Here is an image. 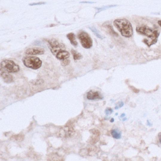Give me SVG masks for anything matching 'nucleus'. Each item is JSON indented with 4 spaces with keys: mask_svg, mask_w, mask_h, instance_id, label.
<instances>
[{
    "mask_svg": "<svg viewBox=\"0 0 161 161\" xmlns=\"http://www.w3.org/2000/svg\"><path fill=\"white\" fill-rule=\"evenodd\" d=\"M113 24L124 37L129 38L132 37L133 34V28L131 23L127 19H115L113 21Z\"/></svg>",
    "mask_w": 161,
    "mask_h": 161,
    "instance_id": "nucleus-1",
    "label": "nucleus"
},
{
    "mask_svg": "<svg viewBox=\"0 0 161 161\" xmlns=\"http://www.w3.org/2000/svg\"><path fill=\"white\" fill-rule=\"evenodd\" d=\"M136 31L139 34L144 35L151 39V45L157 42L159 33L157 30H154L147 26L137 27Z\"/></svg>",
    "mask_w": 161,
    "mask_h": 161,
    "instance_id": "nucleus-2",
    "label": "nucleus"
},
{
    "mask_svg": "<svg viewBox=\"0 0 161 161\" xmlns=\"http://www.w3.org/2000/svg\"><path fill=\"white\" fill-rule=\"evenodd\" d=\"M24 64L27 67L37 69L41 67L42 62L39 58L34 56H27L23 59Z\"/></svg>",
    "mask_w": 161,
    "mask_h": 161,
    "instance_id": "nucleus-3",
    "label": "nucleus"
},
{
    "mask_svg": "<svg viewBox=\"0 0 161 161\" xmlns=\"http://www.w3.org/2000/svg\"><path fill=\"white\" fill-rule=\"evenodd\" d=\"M1 69L9 73L18 72H19V67L13 60H2L1 63Z\"/></svg>",
    "mask_w": 161,
    "mask_h": 161,
    "instance_id": "nucleus-4",
    "label": "nucleus"
},
{
    "mask_svg": "<svg viewBox=\"0 0 161 161\" xmlns=\"http://www.w3.org/2000/svg\"><path fill=\"white\" fill-rule=\"evenodd\" d=\"M82 46L86 49H89L93 46V40L89 34L84 31H82L78 35Z\"/></svg>",
    "mask_w": 161,
    "mask_h": 161,
    "instance_id": "nucleus-5",
    "label": "nucleus"
},
{
    "mask_svg": "<svg viewBox=\"0 0 161 161\" xmlns=\"http://www.w3.org/2000/svg\"><path fill=\"white\" fill-rule=\"evenodd\" d=\"M48 42L49 44V47L51 51L55 56L60 51L65 50L64 45L59 43L56 39H52L50 40Z\"/></svg>",
    "mask_w": 161,
    "mask_h": 161,
    "instance_id": "nucleus-6",
    "label": "nucleus"
},
{
    "mask_svg": "<svg viewBox=\"0 0 161 161\" xmlns=\"http://www.w3.org/2000/svg\"><path fill=\"white\" fill-rule=\"evenodd\" d=\"M25 53L28 55H41L45 53V50L40 47H33L26 50Z\"/></svg>",
    "mask_w": 161,
    "mask_h": 161,
    "instance_id": "nucleus-7",
    "label": "nucleus"
},
{
    "mask_svg": "<svg viewBox=\"0 0 161 161\" xmlns=\"http://www.w3.org/2000/svg\"><path fill=\"white\" fill-rule=\"evenodd\" d=\"M86 98L89 100H100L103 98V96L99 92L93 90L90 91L87 93Z\"/></svg>",
    "mask_w": 161,
    "mask_h": 161,
    "instance_id": "nucleus-8",
    "label": "nucleus"
},
{
    "mask_svg": "<svg viewBox=\"0 0 161 161\" xmlns=\"http://www.w3.org/2000/svg\"><path fill=\"white\" fill-rule=\"evenodd\" d=\"M90 131L92 133V135L89 139V143L90 144L94 145L97 143L99 139L100 132L98 130L95 129L91 130Z\"/></svg>",
    "mask_w": 161,
    "mask_h": 161,
    "instance_id": "nucleus-9",
    "label": "nucleus"
},
{
    "mask_svg": "<svg viewBox=\"0 0 161 161\" xmlns=\"http://www.w3.org/2000/svg\"><path fill=\"white\" fill-rule=\"evenodd\" d=\"M1 76L6 83H10L13 80L12 75L9 74L8 72L2 71L1 69Z\"/></svg>",
    "mask_w": 161,
    "mask_h": 161,
    "instance_id": "nucleus-10",
    "label": "nucleus"
},
{
    "mask_svg": "<svg viewBox=\"0 0 161 161\" xmlns=\"http://www.w3.org/2000/svg\"><path fill=\"white\" fill-rule=\"evenodd\" d=\"M73 131V130L72 128V129L68 126L64 127L60 130V136H61L62 137L66 138L69 135H71L72 134Z\"/></svg>",
    "mask_w": 161,
    "mask_h": 161,
    "instance_id": "nucleus-11",
    "label": "nucleus"
},
{
    "mask_svg": "<svg viewBox=\"0 0 161 161\" xmlns=\"http://www.w3.org/2000/svg\"><path fill=\"white\" fill-rule=\"evenodd\" d=\"M69 56H70L69 53L65 50L60 51L56 55V57L58 59L62 60L67 59L69 58Z\"/></svg>",
    "mask_w": 161,
    "mask_h": 161,
    "instance_id": "nucleus-12",
    "label": "nucleus"
},
{
    "mask_svg": "<svg viewBox=\"0 0 161 161\" xmlns=\"http://www.w3.org/2000/svg\"><path fill=\"white\" fill-rule=\"evenodd\" d=\"M67 37L71 42V44L73 46H76L78 45V42L76 40V37L75 34L73 33H70L69 34L67 35Z\"/></svg>",
    "mask_w": 161,
    "mask_h": 161,
    "instance_id": "nucleus-13",
    "label": "nucleus"
},
{
    "mask_svg": "<svg viewBox=\"0 0 161 161\" xmlns=\"http://www.w3.org/2000/svg\"><path fill=\"white\" fill-rule=\"evenodd\" d=\"M89 28L91 30V31L93 32V33L95 34V35L96 36V37L101 39H103L104 38V36H103V35H101V33L99 32L98 29L95 28V27H89Z\"/></svg>",
    "mask_w": 161,
    "mask_h": 161,
    "instance_id": "nucleus-14",
    "label": "nucleus"
},
{
    "mask_svg": "<svg viewBox=\"0 0 161 161\" xmlns=\"http://www.w3.org/2000/svg\"><path fill=\"white\" fill-rule=\"evenodd\" d=\"M71 51H72L74 60H78L82 58V57H83L82 55L80 53H78L76 51L72 49Z\"/></svg>",
    "mask_w": 161,
    "mask_h": 161,
    "instance_id": "nucleus-15",
    "label": "nucleus"
},
{
    "mask_svg": "<svg viewBox=\"0 0 161 161\" xmlns=\"http://www.w3.org/2000/svg\"><path fill=\"white\" fill-rule=\"evenodd\" d=\"M111 134L114 139H118L121 137V134L116 130H111Z\"/></svg>",
    "mask_w": 161,
    "mask_h": 161,
    "instance_id": "nucleus-16",
    "label": "nucleus"
},
{
    "mask_svg": "<svg viewBox=\"0 0 161 161\" xmlns=\"http://www.w3.org/2000/svg\"><path fill=\"white\" fill-rule=\"evenodd\" d=\"M117 6V5H107L105 6H103V7H101V8H95V9L97 10V13H96L95 15H96V14H98V13H99L100 12L103 11V10H105L106 9H109V8L116 7Z\"/></svg>",
    "mask_w": 161,
    "mask_h": 161,
    "instance_id": "nucleus-17",
    "label": "nucleus"
},
{
    "mask_svg": "<svg viewBox=\"0 0 161 161\" xmlns=\"http://www.w3.org/2000/svg\"><path fill=\"white\" fill-rule=\"evenodd\" d=\"M105 27L106 28H107V30H108L111 33V34H112V35H115V34H117L116 33V32H115L114 31L113 28H112V26H110V25H106V26H105Z\"/></svg>",
    "mask_w": 161,
    "mask_h": 161,
    "instance_id": "nucleus-18",
    "label": "nucleus"
},
{
    "mask_svg": "<svg viewBox=\"0 0 161 161\" xmlns=\"http://www.w3.org/2000/svg\"><path fill=\"white\" fill-rule=\"evenodd\" d=\"M123 105H124V103L122 101H120L117 104H116V106L115 107V109L116 110H118V109L121 108L123 107Z\"/></svg>",
    "mask_w": 161,
    "mask_h": 161,
    "instance_id": "nucleus-19",
    "label": "nucleus"
},
{
    "mask_svg": "<svg viewBox=\"0 0 161 161\" xmlns=\"http://www.w3.org/2000/svg\"><path fill=\"white\" fill-rule=\"evenodd\" d=\"M113 110L111 108H107L105 110V114L107 116H108L109 115L112 114L113 113Z\"/></svg>",
    "mask_w": 161,
    "mask_h": 161,
    "instance_id": "nucleus-20",
    "label": "nucleus"
},
{
    "mask_svg": "<svg viewBox=\"0 0 161 161\" xmlns=\"http://www.w3.org/2000/svg\"><path fill=\"white\" fill-rule=\"evenodd\" d=\"M45 4V2H35V3H32V4H29L30 6H34V5H42Z\"/></svg>",
    "mask_w": 161,
    "mask_h": 161,
    "instance_id": "nucleus-21",
    "label": "nucleus"
},
{
    "mask_svg": "<svg viewBox=\"0 0 161 161\" xmlns=\"http://www.w3.org/2000/svg\"><path fill=\"white\" fill-rule=\"evenodd\" d=\"M69 62H70L69 60H68L67 59L64 60H63V62H62V64L63 66H66V65H68Z\"/></svg>",
    "mask_w": 161,
    "mask_h": 161,
    "instance_id": "nucleus-22",
    "label": "nucleus"
},
{
    "mask_svg": "<svg viewBox=\"0 0 161 161\" xmlns=\"http://www.w3.org/2000/svg\"><path fill=\"white\" fill-rule=\"evenodd\" d=\"M80 3H81V4H94L95 2H92V1H81Z\"/></svg>",
    "mask_w": 161,
    "mask_h": 161,
    "instance_id": "nucleus-23",
    "label": "nucleus"
},
{
    "mask_svg": "<svg viewBox=\"0 0 161 161\" xmlns=\"http://www.w3.org/2000/svg\"><path fill=\"white\" fill-rule=\"evenodd\" d=\"M158 139H159V142H160V143L161 144V132L158 134Z\"/></svg>",
    "mask_w": 161,
    "mask_h": 161,
    "instance_id": "nucleus-24",
    "label": "nucleus"
},
{
    "mask_svg": "<svg viewBox=\"0 0 161 161\" xmlns=\"http://www.w3.org/2000/svg\"><path fill=\"white\" fill-rule=\"evenodd\" d=\"M147 125L150 127H152L153 125L152 124H151V123L149 122V121L148 120H147Z\"/></svg>",
    "mask_w": 161,
    "mask_h": 161,
    "instance_id": "nucleus-25",
    "label": "nucleus"
},
{
    "mask_svg": "<svg viewBox=\"0 0 161 161\" xmlns=\"http://www.w3.org/2000/svg\"><path fill=\"white\" fill-rule=\"evenodd\" d=\"M126 115L125 113H122V114H121V116H120V117L121 118H123L125 117Z\"/></svg>",
    "mask_w": 161,
    "mask_h": 161,
    "instance_id": "nucleus-26",
    "label": "nucleus"
},
{
    "mask_svg": "<svg viewBox=\"0 0 161 161\" xmlns=\"http://www.w3.org/2000/svg\"><path fill=\"white\" fill-rule=\"evenodd\" d=\"M158 23L159 24V26L161 27V20H159V21H158Z\"/></svg>",
    "mask_w": 161,
    "mask_h": 161,
    "instance_id": "nucleus-27",
    "label": "nucleus"
},
{
    "mask_svg": "<svg viewBox=\"0 0 161 161\" xmlns=\"http://www.w3.org/2000/svg\"><path fill=\"white\" fill-rule=\"evenodd\" d=\"M114 120L113 118H112V119H111V121H111V122H114Z\"/></svg>",
    "mask_w": 161,
    "mask_h": 161,
    "instance_id": "nucleus-28",
    "label": "nucleus"
},
{
    "mask_svg": "<svg viewBox=\"0 0 161 161\" xmlns=\"http://www.w3.org/2000/svg\"><path fill=\"white\" fill-rule=\"evenodd\" d=\"M127 120L126 118H123V120H122V121H125L126 120Z\"/></svg>",
    "mask_w": 161,
    "mask_h": 161,
    "instance_id": "nucleus-29",
    "label": "nucleus"
},
{
    "mask_svg": "<svg viewBox=\"0 0 161 161\" xmlns=\"http://www.w3.org/2000/svg\"><path fill=\"white\" fill-rule=\"evenodd\" d=\"M118 114V113H116V114H115V115H117Z\"/></svg>",
    "mask_w": 161,
    "mask_h": 161,
    "instance_id": "nucleus-30",
    "label": "nucleus"
}]
</instances>
